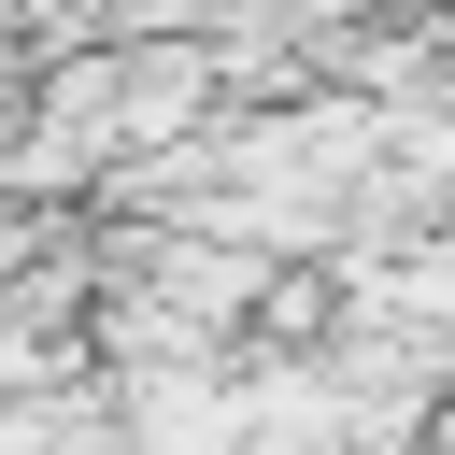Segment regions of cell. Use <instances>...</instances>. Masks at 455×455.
<instances>
[{"label":"cell","instance_id":"cell-1","mask_svg":"<svg viewBox=\"0 0 455 455\" xmlns=\"http://www.w3.org/2000/svg\"><path fill=\"white\" fill-rule=\"evenodd\" d=\"M384 14H455V0H384Z\"/></svg>","mask_w":455,"mask_h":455}]
</instances>
